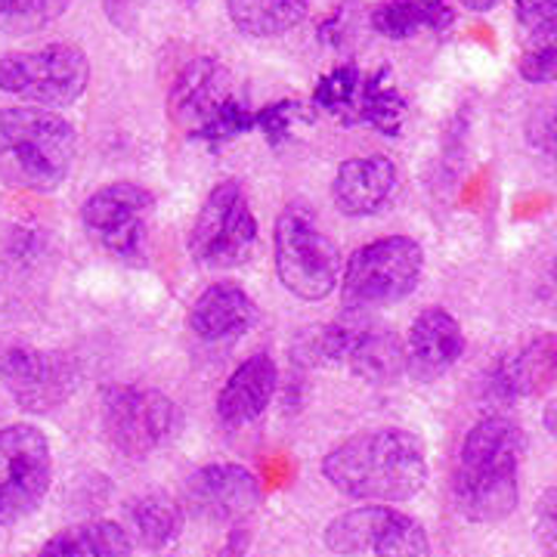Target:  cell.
I'll return each instance as SVG.
<instances>
[{
  "label": "cell",
  "instance_id": "obj_1",
  "mask_svg": "<svg viewBox=\"0 0 557 557\" xmlns=\"http://www.w3.org/2000/svg\"><path fill=\"white\" fill-rule=\"evenodd\" d=\"M322 478L341 496L369 505L409 502L424 490V443L403 428H375L347 437L322 458Z\"/></svg>",
  "mask_w": 557,
  "mask_h": 557
},
{
  "label": "cell",
  "instance_id": "obj_2",
  "mask_svg": "<svg viewBox=\"0 0 557 557\" xmlns=\"http://www.w3.org/2000/svg\"><path fill=\"white\" fill-rule=\"evenodd\" d=\"M523 431L508 416H486L468 431L458 453L453 498L461 518L496 527L518 511Z\"/></svg>",
  "mask_w": 557,
  "mask_h": 557
},
{
  "label": "cell",
  "instance_id": "obj_3",
  "mask_svg": "<svg viewBox=\"0 0 557 557\" xmlns=\"http://www.w3.org/2000/svg\"><path fill=\"white\" fill-rule=\"evenodd\" d=\"M78 134L53 109H0V180L25 193H57L72 174Z\"/></svg>",
  "mask_w": 557,
  "mask_h": 557
},
{
  "label": "cell",
  "instance_id": "obj_4",
  "mask_svg": "<svg viewBox=\"0 0 557 557\" xmlns=\"http://www.w3.org/2000/svg\"><path fill=\"white\" fill-rule=\"evenodd\" d=\"M171 121L189 139L220 146L258 131V112L236 94V81L218 57H199L180 69L168 94Z\"/></svg>",
  "mask_w": 557,
  "mask_h": 557
},
{
  "label": "cell",
  "instance_id": "obj_5",
  "mask_svg": "<svg viewBox=\"0 0 557 557\" xmlns=\"http://www.w3.org/2000/svg\"><path fill=\"white\" fill-rule=\"evenodd\" d=\"M278 282L300 300H322L341 282V251L310 205H288L273 230Z\"/></svg>",
  "mask_w": 557,
  "mask_h": 557
},
{
  "label": "cell",
  "instance_id": "obj_6",
  "mask_svg": "<svg viewBox=\"0 0 557 557\" xmlns=\"http://www.w3.org/2000/svg\"><path fill=\"white\" fill-rule=\"evenodd\" d=\"M424 251L409 236H384L362 245L341 276V304L354 313L394 307L418 288Z\"/></svg>",
  "mask_w": 557,
  "mask_h": 557
},
{
  "label": "cell",
  "instance_id": "obj_7",
  "mask_svg": "<svg viewBox=\"0 0 557 557\" xmlns=\"http://www.w3.org/2000/svg\"><path fill=\"white\" fill-rule=\"evenodd\" d=\"M90 60L75 44H47L40 50L7 53L0 60V90L38 109H65L84 97Z\"/></svg>",
  "mask_w": 557,
  "mask_h": 557
},
{
  "label": "cell",
  "instance_id": "obj_8",
  "mask_svg": "<svg viewBox=\"0 0 557 557\" xmlns=\"http://www.w3.org/2000/svg\"><path fill=\"white\" fill-rule=\"evenodd\" d=\"M313 106L344 127H375L379 134L397 137L409 102L397 90L391 69L366 72L359 65H338L322 75L313 90Z\"/></svg>",
  "mask_w": 557,
  "mask_h": 557
},
{
  "label": "cell",
  "instance_id": "obj_9",
  "mask_svg": "<svg viewBox=\"0 0 557 557\" xmlns=\"http://www.w3.org/2000/svg\"><path fill=\"white\" fill-rule=\"evenodd\" d=\"M100 421L106 440L127 458L159 453L177 434L180 409L174 399L152 387L115 384L100 399Z\"/></svg>",
  "mask_w": 557,
  "mask_h": 557
},
{
  "label": "cell",
  "instance_id": "obj_10",
  "mask_svg": "<svg viewBox=\"0 0 557 557\" xmlns=\"http://www.w3.org/2000/svg\"><path fill=\"white\" fill-rule=\"evenodd\" d=\"M258 245V220L239 180H223L201 205L189 230V251L205 270H233L251 258Z\"/></svg>",
  "mask_w": 557,
  "mask_h": 557
},
{
  "label": "cell",
  "instance_id": "obj_11",
  "mask_svg": "<svg viewBox=\"0 0 557 557\" xmlns=\"http://www.w3.org/2000/svg\"><path fill=\"white\" fill-rule=\"evenodd\" d=\"M53 483L47 434L20 421L0 428V527H16L44 505Z\"/></svg>",
  "mask_w": 557,
  "mask_h": 557
},
{
  "label": "cell",
  "instance_id": "obj_12",
  "mask_svg": "<svg viewBox=\"0 0 557 557\" xmlns=\"http://www.w3.org/2000/svg\"><path fill=\"white\" fill-rule=\"evenodd\" d=\"M152 211H156V199L146 186L131 180H115L100 186L84 201L81 223L106 255L124 263H143L149 251Z\"/></svg>",
  "mask_w": 557,
  "mask_h": 557
},
{
  "label": "cell",
  "instance_id": "obj_13",
  "mask_svg": "<svg viewBox=\"0 0 557 557\" xmlns=\"http://www.w3.org/2000/svg\"><path fill=\"white\" fill-rule=\"evenodd\" d=\"M84 366L69 350H40L28 344L0 347V384L20 409L47 416L78 394Z\"/></svg>",
  "mask_w": 557,
  "mask_h": 557
},
{
  "label": "cell",
  "instance_id": "obj_14",
  "mask_svg": "<svg viewBox=\"0 0 557 557\" xmlns=\"http://www.w3.org/2000/svg\"><path fill=\"white\" fill-rule=\"evenodd\" d=\"M313 359L341 362L369 384H387L406 372V341L362 317L325 325L313 338Z\"/></svg>",
  "mask_w": 557,
  "mask_h": 557
},
{
  "label": "cell",
  "instance_id": "obj_15",
  "mask_svg": "<svg viewBox=\"0 0 557 557\" xmlns=\"http://www.w3.org/2000/svg\"><path fill=\"white\" fill-rule=\"evenodd\" d=\"M183 502L193 515L214 523H239L260 505L258 478L242 465H205L183 486Z\"/></svg>",
  "mask_w": 557,
  "mask_h": 557
},
{
  "label": "cell",
  "instance_id": "obj_16",
  "mask_svg": "<svg viewBox=\"0 0 557 557\" xmlns=\"http://www.w3.org/2000/svg\"><path fill=\"white\" fill-rule=\"evenodd\" d=\"M465 354V332L458 319L443 307H428L409 325L406 372L421 384L443 379Z\"/></svg>",
  "mask_w": 557,
  "mask_h": 557
},
{
  "label": "cell",
  "instance_id": "obj_17",
  "mask_svg": "<svg viewBox=\"0 0 557 557\" xmlns=\"http://www.w3.org/2000/svg\"><path fill=\"white\" fill-rule=\"evenodd\" d=\"M397 164L387 156L347 159L332 180V201L347 218H372L397 193Z\"/></svg>",
  "mask_w": 557,
  "mask_h": 557
},
{
  "label": "cell",
  "instance_id": "obj_18",
  "mask_svg": "<svg viewBox=\"0 0 557 557\" xmlns=\"http://www.w3.org/2000/svg\"><path fill=\"white\" fill-rule=\"evenodd\" d=\"M557 384V332L539 335L511 357L498 359L490 375V394L498 403H518L552 391Z\"/></svg>",
  "mask_w": 557,
  "mask_h": 557
},
{
  "label": "cell",
  "instance_id": "obj_19",
  "mask_svg": "<svg viewBox=\"0 0 557 557\" xmlns=\"http://www.w3.org/2000/svg\"><path fill=\"white\" fill-rule=\"evenodd\" d=\"M258 322V307L236 282H211L189 310V329L205 344L242 338Z\"/></svg>",
  "mask_w": 557,
  "mask_h": 557
},
{
  "label": "cell",
  "instance_id": "obj_20",
  "mask_svg": "<svg viewBox=\"0 0 557 557\" xmlns=\"http://www.w3.org/2000/svg\"><path fill=\"white\" fill-rule=\"evenodd\" d=\"M278 387V369L270 354H255L236 366L218 394V418L226 428H245L258 421L273 403Z\"/></svg>",
  "mask_w": 557,
  "mask_h": 557
},
{
  "label": "cell",
  "instance_id": "obj_21",
  "mask_svg": "<svg viewBox=\"0 0 557 557\" xmlns=\"http://www.w3.org/2000/svg\"><path fill=\"white\" fill-rule=\"evenodd\" d=\"M369 22L381 38L409 40L421 32L446 35L456 22V10L446 0H381Z\"/></svg>",
  "mask_w": 557,
  "mask_h": 557
},
{
  "label": "cell",
  "instance_id": "obj_22",
  "mask_svg": "<svg viewBox=\"0 0 557 557\" xmlns=\"http://www.w3.org/2000/svg\"><path fill=\"white\" fill-rule=\"evenodd\" d=\"M134 539L115 520H81L40 545L38 557H131Z\"/></svg>",
  "mask_w": 557,
  "mask_h": 557
},
{
  "label": "cell",
  "instance_id": "obj_23",
  "mask_svg": "<svg viewBox=\"0 0 557 557\" xmlns=\"http://www.w3.org/2000/svg\"><path fill=\"white\" fill-rule=\"evenodd\" d=\"M310 0H226V16L248 38H278L298 28Z\"/></svg>",
  "mask_w": 557,
  "mask_h": 557
},
{
  "label": "cell",
  "instance_id": "obj_24",
  "mask_svg": "<svg viewBox=\"0 0 557 557\" xmlns=\"http://www.w3.org/2000/svg\"><path fill=\"white\" fill-rule=\"evenodd\" d=\"M397 508L394 505H362L354 511H344L325 527V548L332 555L354 557V555H372L381 530L387 527V520Z\"/></svg>",
  "mask_w": 557,
  "mask_h": 557
},
{
  "label": "cell",
  "instance_id": "obj_25",
  "mask_svg": "<svg viewBox=\"0 0 557 557\" xmlns=\"http://www.w3.org/2000/svg\"><path fill=\"white\" fill-rule=\"evenodd\" d=\"M127 527L143 548H168L180 536L183 527V511L174 498L161 496V493H146L127 502Z\"/></svg>",
  "mask_w": 557,
  "mask_h": 557
},
{
  "label": "cell",
  "instance_id": "obj_26",
  "mask_svg": "<svg viewBox=\"0 0 557 557\" xmlns=\"http://www.w3.org/2000/svg\"><path fill=\"white\" fill-rule=\"evenodd\" d=\"M72 0H0V35L22 38L69 13Z\"/></svg>",
  "mask_w": 557,
  "mask_h": 557
},
{
  "label": "cell",
  "instance_id": "obj_27",
  "mask_svg": "<svg viewBox=\"0 0 557 557\" xmlns=\"http://www.w3.org/2000/svg\"><path fill=\"white\" fill-rule=\"evenodd\" d=\"M520 78L530 84L557 81V20L523 32V50L518 60Z\"/></svg>",
  "mask_w": 557,
  "mask_h": 557
},
{
  "label": "cell",
  "instance_id": "obj_28",
  "mask_svg": "<svg viewBox=\"0 0 557 557\" xmlns=\"http://www.w3.org/2000/svg\"><path fill=\"white\" fill-rule=\"evenodd\" d=\"M375 557H431V539L428 530L416 518L394 511L387 527L381 530L379 542L372 548Z\"/></svg>",
  "mask_w": 557,
  "mask_h": 557
},
{
  "label": "cell",
  "instance_id": "obj_29",
  "mask_svg": "<svg viewBox=\"0 0 557 557\" xmlns=\"http://www.w3.org/2000/svg\"><path fill=\"white\" fill-rule=\"evenodd\" d=\"M307 119V112L300 109V102L295 100H282V102H270L258 109V131L263 137L270 139L273 146L282 143V139L292 134V124L295 121Z\"/></svg>",
  "mask_w": 557,
  "mask_h": 557
},
{
  "label": "cell",
  "instance_id": "obj_30",
  "mask_svg": "<svg viewBox=\"0 0 557 557\" xmlns=\"http://www.w3.org/2000/svg\"><path fill=\"white\" fill-rule=\"evenodd\" d=\"M536 542L545 557H557V486H548L536 502Z\"/></svg>",
  "mask_w": 557,
  "mask_h": 557
},
{
  "label": "cell",
  "instance_id": "obj_31",
  "mask_svg": "<svg viewBox=\"0 0 557 557\" xmlns=\"http://www.w3.org/2000/svg\"><path fill=\"white\" fill-rule=\"evenodd\" d=\"M527 139L542 156H557V109H539L527 124Z\"/></svg>",
  "mask_w": 557,
  "mask_h": 557
},
{
  "label": "cell",
  "instance_id": "obj_32",
  "mask_svg": "<svg viewBox=\"0 0 557 557\" xmlns=\"http://www.w3.org/2000/svg\"><path fill=\"white\" fill-rule=\"evenodd\" d=\"M515 13L523 32L557 20V0H515Z\"/></svg>",
  "mask_w": 557,
  "mask_h": 557
},
{
  "label": "cell",
  "instance_id": "obj_33",
  "mask_svg": "<svg viewBox=\"0 0 557 557\" xmlns=\"http://www.w3.org/2000/svg\"><path fill=\"white\" fill-rule=\"evenodd\" d=\"M542 424H545V431L557 440V399L555 403H548L545 409H542Z\"/></svg>",
  "mask_w": 557,
  "mask_h": 557
},
{
  "label": "cell",
  "instance_id": "obj_34",
  "mask_svg": "<svg viewBox=\"0 0 557 557\" xmlns=\"http://www.w3.org/2000/svg\"><path fill=\"white\" fill-rule=\"evenodd\" d=\"M465 10H471V13H486V10H493L498 0H458Z\"/></svg>",
  "mask_w": 557,
  "mask_h": 557
},
{
  "label": "cell",
  "instance_id": "obj_35",
  "mask_svg": "<svg viewBox=\"0 0 557 557\" xmlns=\"http://www.w3.org/2000/svg\"><path fill=\"white\" fill-rule=\"evenodd\" d=\"M552 288H555V307H557V258L552 263Z\"/></svg>",
  "mask_w": 557,
  "mask_h": 557
},
{
  "label": "cell",
  "instance_id": "obj_36",
  "mask_svg": "<svg viewBox=\"0 0 557 557\" xmlns=\"http://www.w3.org/2000/svg\"><path fill=\"white\" fill-rule=\"evenodd\" d=\"M186 3H193V0H186Z\"/></svg>",
  "mask_w": 557,
  "mask_h": 557
}]
</instances>
